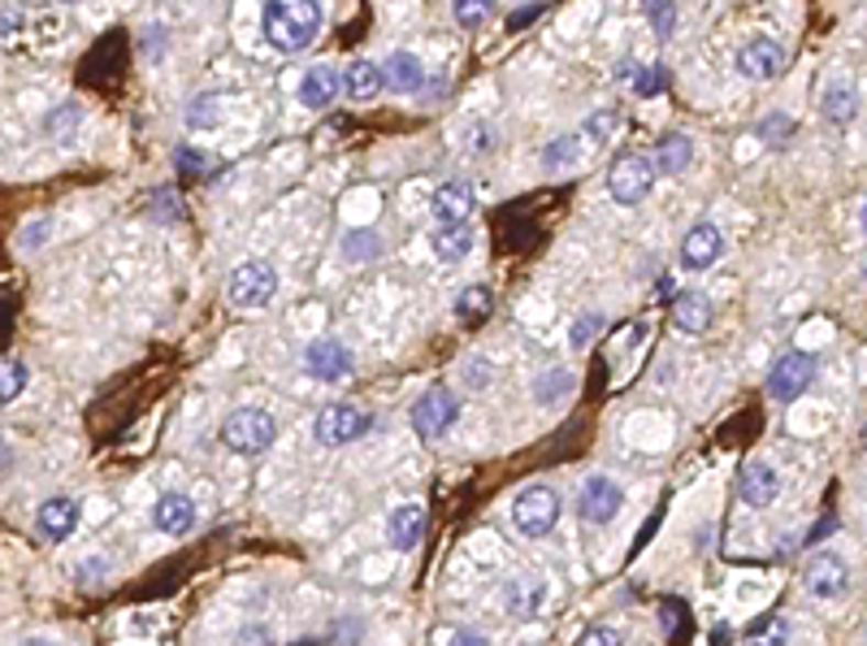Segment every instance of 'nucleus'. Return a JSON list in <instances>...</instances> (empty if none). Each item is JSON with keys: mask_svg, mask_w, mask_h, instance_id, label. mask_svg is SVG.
Listing matches in <instances>:
<instances>
[{"mask_svg": "<svg viewBox=\"0 0 867 646\" xmlns=\"http://www.w3.org/2000/svg\"><path fill=\"white\" fill-rule=\"evenodd\" d=\"M261 31H265L270 48L304 53L321 35V4H312V0H274L261 13Z\"/></svg>", "mask_w": 867, "mask_h": 646, "instance_id": "1", "label": "nucleus"}, {"mask_svg": "<svg viewBox=\"0 0 867 646\" xmlns=\"http://www.w3.org/2000/svg\"><path fill=\"white\" fill-rule=\"evenodd\" d=\"M274 438H278V421L265 408H234L221 421V442L234 456H261V451L274 447Z\"/></svg>", "mask_w": 867, "mask_h": 646, "instance_id": "2", "label": "nucleus"}, {"mask_svg": "<svg viewBox=\"0 0 867 646\" xmlns=\"http://www.w3.org/2000/svg\"><path fill=\"white\" fill-rule=\"evenodd\" d=\"M556 521H560V495H556V486H542L538 482V486H525L512 500V525L525 538H547L556 529Z\"/></svg>", "mask_w": 867, "mask_h": 646, "instance_id": "3", "label": "nucleus"}, {"mask_svg": "<svg viewBox=\"0 0 867 646\" xmlns=\"http://www.w3.org/2000/svg\"><path fill=\"white\" fill-rule=\"evenodd\" d=\"M650 187H655V165H650L647 152H625L607 169V191H612L616 205H643Z\"/></svg>", "mask_w": 867, "mask_h": 646, "instance_id": "4", "label": "nucleus"}, {"mask_svg": "<svg viewBox=\"0 0 867 646\" xmlns=\"http://www.w3.org/2000/svg\"><path fill=\"white\" fill-rule=\"evenodd\" d=\"M369 430H373V417L364 408H356V404H330V408H321L312 417V438L321 447H348V442L364 438Z\"/></svg>", "mask_w": 867, "mask_h": 646, "instance_id": "5", "label": "nucleus"}, {"mask_svg": "<svg viewBox=\"0 0 867 646\" xmlns=\"http://www.w3.org/2000/svg\"><path fill=\"white\" fill-rule=\"evenodd\" d=\"M226 295L234 308H261L278 295V270L270 261H243V265H234Z\"/></svg>", "mask_w": 867, "mask_h": 646, "instance_id": "6", "label": "nucleus"}, {"mask_svg": "<svg viewBox=\"0 0 867 646\" xmlns=\"http://www.w3.org/2000/svg\"><path fill=\"white\" fill-rule=\"evenodd\" d=\"M413 430L421 442H434V438H442V434L456 426V417H460V399L447 391V386H430V391H421V399L413 404Z\"/></svg>", "mask_w": 867, "mask_h": 646, "instance_id": "7", "label": "nucleus"}, {"mask_svg": "<svg viewBox=\"0 0 867 646\" xmlns=\"http://www.w3.org/2000/svg\"><path fill=\"white\" fill-rule=\"evenodd\" d=\"M815 369H820V360L811 352H786L768 373V395L777 404H794L798 395H806V386L815 382Z\"/></svg>", "mask_w": 867, "mask_h": 646, "instance_id": "8", "label": "nucleus"}, {"mask_svg": "<svg viewBox=\"0 0 867 646\" xmlns=\"http://www.w3.org/2000/svg\"><path fill=\"white\" fill-rule=\"evenodd\" d=\"M802 585L815 599H846L850 594V565L833 551H815L802 565Z\"/></svg>", "mask_w": 867, "mask_h": 646, "instance_id": "9", "label": "nucleus"}, {"mask_svg": "<svg viewBox=\"0 0 867 646\" xmlns=\"http://www.w3.org/2000/svg\"><path fill=\"white\" fill-rule=\"evenodd\" d=\"M621 503H625V486L616 478H607V473H594V478L581 482L578 516L585 525H607V521H616Z\"/></svg>", "mask_w": 867, "mask_h": 646, "instance_id": "10", "label": "nucleus"}, {"mask_svg": "<svg viewBox=\"0 0 867 646\" xmlns=\"http://www.w3.org/2000/svg\"><path fill=\"white\" fill-rule=\"evenodd\" d=\"M733 66H737L742 78L764 83V78H777V74L786 70V48H781V40H772V35H750V40L737 48Z\"/></svg>", "mask_w": 867, "mask_h": 646, "instance_id": "11", "label": "nucleus"}, {"mask_svg": "<svg viewBox=\"0 0 867 646\" xmlns=\"http://www.w3.org/2000/svg\"><path fill=\"white\" fill-rule=\"evenodd\" d=\"M473 209H478V191L469 183H460V178L442 183L430 196V217L438 226H469Z\"/></svg>", "mask_w": 867, "mask_h": 646, "instance_id": "12", "label": "nucleus"}, {"mask_svg": "<svg viewBox=\"0 0 867 646\" xmlns=\"http://www.w3.org/2000/svg\"><path fill=\"white\" fill-rule=\"evenodd\" d=\"M721 252H724V234L721 226H712V221L690 226L685 239H681V265L685 270H712L721 261Z\"/></svg>", "mask_w": 867, "mask_h": 646, "instance_id": "13", "label": "nucleus"}, {"mask_svg": "<svg viewBox=\"0 0 867 646\" xmlns=\"http://www.w3.org/2000/svg\"><path fill=\"white\" fill-rule=\"evenodd\" d=\"M304 369H308L317 382H343V377L352 373V357H348V348L334 343V339H312V343L304 348Z\"/></svg>", "mask_w": 867, "mask_h": 646, "instance_id": "14", "label": "nucleus"}, {"mask_svg": "<svg viewBox=\"0 0 867 646\" xmlns=\"http://www.w3.org/2000/svg\"><path fill=\"white\" fill-rule=\"evenodd\" d=\"M152 525L165 538H187L196 529V503H191V495H178V491L161 495L156 507H152Z\"/></svg>", "mask_w": 867, "mask_h": 646, "instance_id": "15", "label": "nucleus"}, {"mask_svg": "<svg viewBox=\"0 0 867 646\" xmlns=\"http://www.w3.org/2000/svg\"><path fill=\"white\" fill-rule=\"evenodd\" d=\"M377 70H382V87H391L395 96H413V91L426 87V66H421V57L408 53V48H395Z\"/></svg>", "mask_w": 867, "mask_h": 646, "instance_id": "16", "label": "nucleus"}, {"mask_svg": "<svg viewBox=\"0 0 867 646\" xmlns=\"http://www.w3.org/2000/svg\"><path fill=\"white\" fill-rule=\"evenodd\" d=\"M737 495L750 503V507H768V503L781 495L777 469L764 464V460H746V464H742V478H737Z\"/></svg>", "mask_w": 867, "mask_h": 646, "instance_id": "17", "label": "nucleus"}, {"mask_svg": "<svg viewBox=\"0 0 867 646\" xmlns=\"http://www.w3.org/2000/svg\"><path fill=\"white\" fill-rule=\"evenodd\" d=\"M547 607V581L542 577H516L504 585V612L516 621H534Z\"/></svg>", "mask_w": 867, "mask_h": 646, "instance_id": "18", "label": "nucleus"}, {"mask_svg": "<svg viewBox=\"0 0 867 646\" xmlns=\"http://www.w3.org/2000/svg\"><path fill=\"white\" fill-rule=\"evenodd\" d=\"M74 525H78V503L66 500V495L44 500L40 512H35V529H40L44 543H66L74 534Z\"/></svg>", "mask_w": 867, "mask_h": 646, "instance_id": "19", "label": "nucleus"}, {"mask_svg": "<svg viewBox=\"0 0 867 646\" xmlns=\"http://www.w3.org/2000/svg\"><path fill=\"white\" fill-rule=\"evenodd\" d=\"M426 538V507L421 503H404L386 516V543L395 551H413Z\"/></svg>", "mask_w": 867, "mask_h": 646, "instance_id": "20", "label": "nucleus"}, {"mask_svg": "<svg viewBox=\"0 0 867 646\" xmlns=\"http://www.w3.org/2000/svg\"><path fill=\"white\" fill-rule=\"evenodd\" d=\"M339 91H343L339 70L326 66V62H321V66H308L304 78H299V105H304V109H330Z\"/></svg>", "mask_w": 867, "mask_h": 646, "instance_id": "21", "label": "nucleus"}, {"mask_svg": "<svg viewBox=\"0 0 867 646\" xmlns=\"http://www.w3.org/2000/svg\"><path fill=\"white\" fill-rule=\"evenodd\" d=\"M712 317H716V308H712V295H703V291H681L672 299V321L685 335H703L712 326Z\"/></svg>", "mask_w": 867, "mask_h": 646, "instance_id": "22", "label": "nucleus"}, {"mask_svg": "<svg viewBox=\"0 0 867 646\" xmlns=\"http://www.w3.org/2000/svg\"><path fill=\"white\" fill-rule=\"evenodd\" d=\"M820 113L833 122V127H850L859 118V91L850 83H828L824 87V100H820Z\"/></svg>", "mask_w": 867, "mask_h": 646, "instance_id": "23", "label": "nucleus"}, {"mask_svg": "<svg viewBox=\"0 0 867 646\" xmlns=\"http://www.w3.org/2000/svg\"><path fill=\"white\" fill-rule=\"evenodd\" d=\"M690 161H694V140H690V135H668V140L659 144V152L650 156L655 174H668V178L685 174V169H690Z\"/></svg>", "mask_w": 867, "mask_h": 646, "instance_id": "24", "label": "nucleus"}, {"mask_svg": "<svg viewBox=\"0 0 867 646\" xmlns=\"http://www.w3.org/2000/svg\"><path fill=\"white\" fill-rule=\"evenodd\" d=\"M430 248H434V261H442V265L464 261L473 252V226H442L430 239Z\"/></svg>", "mask_w": 867, "mask_h": 646, "instance_id": "25", "label": "nucleus"}, {"mask_svg": "<svg viewBox=\"0 0 867 646\" xmlns=\"http://www.w3.org/2000/svg\"><path fill=\"white\" fill-rule=\"evenodd\" d=\"M343 83V91L352 96V100H373L377 91H382V70H377V62H356L352 70L339 78Z\"/></svg>", "mask_w": 867, "mask_h": 646, "instance_id": "26", "label": "nucleus"}, {"mask_svg": "<svg viewBox=\"0 0 867 646\" xmlns=\"http://www.w3.org/2000/svg\"><path fill=\"white\" fill-rule=\"evenodd\" d=\"M491 291L486 287H469V291H460L456 295V317L464 321V326H482L486 317H491Z\"/></svg>", "mask_w": 867, "mask_h": 646, "instance_id": "27", "label": "nucleus"}, {"mask_svg": "<svg viewBox=\"0 0 867 646\" xmlns=\"http://www.w3.org/2000/svg\"><path fill=\"white\" fill-rule=\"evenodd\" d=\"M377 256H382V234L377 230H348L343 234V261L364 265V261H377Z\"/></svg>", "mask_w": 867, "mask_h": 646, "instance_id": "28", "label": "nucleus"}, {"mask_svg": "<svg viewBox=\"0 0 867 646\" xmlns=\"http://www.w3.org/2000/svg\"><path fill=\"white\" fill-rule=\"evenodd\" d=\"M790 643V621L786 616H764L746 638L742 646H786Z\"/></svg>", "mask_w": 867, "mask_h": 646, "instance_id": "29", "label": "nucleus"}, {"mask_svg": "<svg viewBox=\"0 0 867 646\" xmlns=\"http://www.w3.org/2000/svg\"><path fill=\"white\" fill-rule=\"evenodd\" d=\"M221 113H226V105H221V96H196L191 100V109H187V127L191 131H213L217 122H221Z\"/></svg>", "mask_w": 867, "mask_h": 646, "instance_id": "30", "label": "nucleus"}, {"mask_svg": "<svg viewBox=\"0 0 867 646\" xmlns=\"http://www.w3.org/2000/svg\"><path fill=\"white\" fill-rule=\"evenodd\" d=\"M26 377H31V369H26L22 360H13V357L0 360V404H13V399L26 391Z\"/></svg>", "mask_w": 867, "mask_h": 646, "instance_id": "31", "label": "nucleus"}, {"mask_svg": "<svg viewBox=\"0 0 867 646\" xmlns=\"http://www.w3.org/2000/svg\"><path fill=\"white\" fill-rule=\"evenodd\" d=\"M174 165H178L183 174H196V178H213V174H221V161L209 156V152H200V147H178V152H174Z\"/></svg>", "mask_w": 867, "mask_h": 646, "instance_id": "32", "label": "nucleus"}, {"mask_svg": "<svg viewBox=\"0 0 867 646\" xmlns=\"http://www.w3.org/2000/svg\"><path fill=\"white\" fill-rule=\"evenodd\" d=\"M569 391H573V373H569V369H551V373H547V377L534 386V399L551 408V404H560Z\"/></svg>", "mask_w": 867, "mask_h": 646, "instance_id": "33", "label": "nucleus"}, {"mask_svg": "<svg viewBox=\"0 0 867 646\" xmlns=\"http://www.w3.org/2000/svg\"><path fill=\"white\" fill-rule=\"evenodd\" d=\"M578 140H581V135H560V140H551V144L542 147V165H547V169H564V165H578V161H581Z\"/></svg>", "mask_w": 867, "mask_h": 646, "instance_id": "34", "label": "nucleus"}, {"mask_svg": "<svg viewBox=\"0 0 867 646\" xmlns=\"http://www.w3.org/2000/svg\"><path fill=\"white\" fill-rule=\"evenodd\" d=\"M755 135H759L764 144H772V147L786 144V140L794 135V118H790V113H768V118L759 122V131H755Z\"/></svg>", "mask_w": 867, "mask_h": 646, "instance_id": "35", "label": "nucleus"}, {"mask_svg": "<svg viewBox=\"0 0 867 646\" xmlns=\"http://www.w3.org/2000/svg\"><path fill=\"white\" fill-rule=\"evenodd\" d=\"M668 87V66H647V70L634 74V91L638 96H659Z\"/></svg>", "mask_w": 867, "mask_h": 646, "instance_id": "36", "label": "nucleus"}, {"mask_svg": "<svg viewBox=\"0 0 867 646\" xmlns=\"http://www.w3.org/2000/svg\"><path fill=\"white\" fill-rule=\"evenodd\" d=\"M599 330H603V317H599V313H581L578 326L569 330V343H573V348H585V343H590Z\"/></svg>", "mask_w": 867, "mask_h": 646, "instance_id": "37", "label": "nucleus"}, {"mask_svg": "<svg viewBox=\"0 0 867 646\" xmlns=\"http://www.w3.org/2000/svg\"><path fill=\"white\" fill-rule=\"evenodd\" d=\"M573 646H625V638L612 625H590V629H581V638Z\"/></svg>", "mask_w": 867, "mask_h": 646, "instance_id": "38", "label": "nucleus"}, {"mask_svg": "<svg viewBox=\"0 0 867 646\" xmlns=\"http://www.w3.org/2000/svg\"><path fill=\"white\" fill-rule=\"evenodd\" d=\"M234 646H278V643H274V629H270V625L252 621V625H243V629L234 634Z\"/></svg>", "mask_w": 867, "mask_h": 646, "instance_id": "39", "label": "nucleus"}, {"mask_svg": "<svg viewBox=\"0 0 867 646\" xmlns=\"http://www.w3.org/2000/svg\"><path fill=\"white\" fill-rule=\"evenodd\" d=\"M451 13H456V22H460V26H482V22L491 18V4H482V0H478V4L456 0V9H451Z\"/></svg>", "mask_w": 867, "mask_h": 646, "instance_id": "40", "label": "nucleus"}, {"mask_svg": "<svg viewBox=\"0 0 867 646\" xmlns=\"http://www.w3.org/2000/svg\"><path fill=\"white\" fill-rule=\"evenodd\" d=\"M612 127H616V113H612V109H603V113H594V118L585 122L581 140H594V144H603V140L612 135Z\"/></svg>", "mask_w": 867, "mask_h": 646, "instance_id": "41", "label": "nucleus"}, {"mask_svg": "<svg viewBox=\"0 0 867 646\" xmlns=\"http://www.w3.org/2000/svg\"><path fill=\"white\" fill-rule=\"evenodd\" d=\"M647 18L655 22V35H659V40H668L672 26H677V9H672V4H647Z\"/></svg>", "mask_w": 867, "mask_h": 646, "instance_id": "42", "label": "nucleus"}, {"mask_svg": "<svg viewBox=\"0 0 867 646\" xmlns=\"http://www.w3.org/2000/svg\"><path fill=\"white\" fill-rule=\"evenodd\" d=\"M542 13H547L542 4H529V9H516V13H507V18H504V26H507V31H512V35H516V31H525L529 22H538Z\"/></svg>", "mask_w": 867, "mask_h": 646, "instance_id": "43", "label": "nucleus"}, {"mask_svg": "<svg viewBox=\"0 0 867 646\" xmlns=\"http://www.w3.org/2000/svg\"><path fill=\"white\" fill-rule=\"evenodd\" d=\"M74 122H78V105H66L62 113H48L44 127H48V135H62V127H74Z\"/></svg>", "mask_w": 867, "mask_h": 646, "instance_id": "44", "label": "nucleus"}, {"mask_svg": "<svg viewBox=\"0 0 867 646\" xmlns=\"http://www.w3.org/2000/svg\"><path fill=\"white\" fill-rule=\"evenodd\" d=\"M447 646H491V638H486L482 629H456V634L447 638Z\"/></svg>", "mask_w": 867, "mask_h": 646, "instance_id": "45", "label": "nucleus"}, {"mask_svg": "<svg viewBox=\"0 0 867 646\" xmlns=\"http://www.w3.org/2000/svg\"><path fill=\"white\" fill-rule=\"evenodd\" d=\"M44 234H48V221H31V226L22 230V248H26V252H35V248L44 243Z\"/></svg>", "mask_w": 867, "mask_h": 646, "instance_id": "46", "label": "nucleus"}, {"mask_svg": "<svg viewBox=\"0 0 867 646\" xmlns=\"http://www.w3.org/2000/svg\"><path fill=\"white\" fill-rule=\"evenodd\" d=\"M13 26H22V13H18V9H4V13H0V35H9Z\"/></svg>", "mask_w": 867, "mask_h": 646, "instance_id": "47", "label": "nucleus"}, {"mask_svg": "<svg viewBox=\"0 0 867 646\" xmlns=\"http://www.w3.org/2000/svg\"><path fill=\"white\" fill-rule=\"evenodd\" d=\"M833 529H837V521H833V516H824V525H820V529H811V538H806V543L815 547V543H820V538H828Z\"/></svg>", "mask_w": 867, "mask_h": 646, "instance_id": "48", "label": "nucleus"}, {"mask_svg": "<svg viewBox=\"0 0 867 646\" xmlns=\"http://www.w3.org/2000/svg\"><path fill=\"white\" fill-rule=\"evenodd\" d=\"M18 646H57V643H48V638H26V643H18Z\"/></svg>", "mask_w": 867, "mask_h": 646, "instance_id": "49", "label": "nucleus"}]
</instances>
